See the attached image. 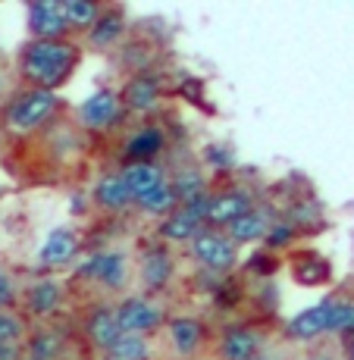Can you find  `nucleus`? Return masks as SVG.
<instances>
[{
    "label": "nucleus",
    "instance_id": "24",
    "mask_svg": "<svg viewBox=\"0 0 354 360\" xmlns=\"http://www.w3.org/2000/svg\"><path fill=\"white\" fill-rule=\"evenodd\" d=\"M138 207H141V213H148V217H170V213L179 210V198H176V191H172V185L166 182L157 191H151L148 198L138 200Z\"/></svg>",
    "mask_w": 354,
    "mask_h": 360
},
{
    "label": "nucleus",
    "instance_id": "36",
    "mask_svg": "<svg viewBox=\"0 0 354 360\" xmlns=\"http://www.w3.org/2000/svg\"><path fill=\"white\" fill-rule=\"evenodd\" d=\"M348 360H354V345H351V348H348Z\"/></svg>",
    "mask_w": 354,
    "mask_h": 360
},
{
    "label": "nucleus",
    "instance_id": "11",
    "mask_svg": "<svg viewBox=\"0 0 354 360\" xmlns=\"http://www.w3.org/2000/svg\"><path fill=\"white\" fill-rule=\"evenodd\" d=\"M120 103L122 101L116 98L113 91H97L82 103L79 116L88 129H107V126H113L116 116H120Z\"/></svg>",
    "mask_w": 354,
    "mask_h": 360
},
{
    "label": "nucleus",
    "instance_id": "9",
    "mask_svg": "<svg viewBox=\"0 0 354 360\" xmlns=\"http://www.w3.org/2000/svg\"><path fill=\"white\" fill-rule=\"evenodd\" d=\"M85 332H88L94 348H101V351H110L122 335H126L120 326V316H116V307L91 310V316H88V323H85Z\"/></svg>",
    "mask_w": 354,
    "mask_h": 360
},
{
    "label": "nucleus",
    "instance_id": "1",
    "mask_svg": "<svg viewBox=\"0 0 354 360\" xmlns=\"http://www.w3.org/2000/svg\"><path fill=\"white\" fill-rule=\"evenodd\" d=\"M75 60H79V51L66 41H32L23 51V75L34 88L53 91L69 79Z\"/></svg>",
    "mask_w": 354,
    "mask_h": 360
},
{
    "label": "nucleus",
    "instance_id": "12",
    "mask_svg": "<svg viewBox=\"0 0 354 360\" xmlns=\"http://www.w3.org/2000/svg\"><path fill=\"white\" fill-rule=\"evenodd\" d=\"M122 179H126V185H129L132 198H135V204L141 198H148L151 191H157L160 185L170 182V179H166V172L157 163H129L126 169H122Z\"/></svg>",
    "mask_w": 354,
    "mask_h": 360
},
{
    "label": "nucleus",
    "instance_id": "25",
    "mask_svg": "<svg viewBox=\"0 0 354 360\" xmlns=\"http://www.w3.org/2000/svg\"><path fill=\"white\" fill-rule=\"evenodd\" d=\"M329 263L314 257V254H308V257H301L295 263V279L301 282V285H323L326 279H329Z\"/></svg>",
    "mask_w": 354,
    "mask_h": 360
},
{
    "label": "nucleus",
    "instance_id": "30",
    "mask_svg": "<svg viewBox=\"0 0 354 360\" xmlns=\"http://www.w3.org/2000/svg\"><path fill=\"white\" fill-rule=\"evenodd\" d=\"M23 338V320L10 310H0V342H19Z\"/></svg>",
    "mask_w": 354,
    "mask_h": 360
},
{
    "label": "nucleus",
    "instance_id": "19",
    "mask_svg": "<svg viewBox=\"0 0 354 360\" xmlns=\"http://www.w3.org/2000/svg\"><path fill=\"white\" fill-rule=\"evenodd\" d=\"M60 301H63V288H60V282H53V279L34 282V285L29 288V297H25L29 310L38 314V316H51L53 310L60 307Z\"/></svg>",
    "mask_w": 354,
    "mask_h": 360
},
{
    "label": "nucleus",
    "instance_id": "38",
    "mask_svg": "<svg viewBox=\"0 0 354 360\" xmlns=\"http://www.w3.org/2000/svg\"><path fill=\"white\" fill-rule=\"evenodd\" d=\"M107 360H113V357H107Z\"/></svg>",
    "mask_w": 354,
    "mask_h": 360
},
{
    "label": "nucleus",
    "instance_id": "31",
    "mask_svg": "<svg viewBox=\"0 0 354 360\" xmlns=\"http://www.w3.org/2000/svg\"><path fill=\"white\" fill-rule=\"evenodd\" d=\"M291 235H295V229H291L289 223H273V229L267 232V248H286L291 241Z\"/></svg>",
    "mask_w": 354,
    "mask_h": 360
},
{
    "label": "nucleus",
    "instance_id": "35",
    "mask_svg": "<svg viewBox=\"0 0 354 360\" xmlns=\"http://www.w3.org/2000/svg\"><path fill=\"white\" fill-rule=\"evenodd\" d=\"M345 338H348V342H351V345H354V326H351V329H348V335H345Z\"/></svg>",
    "mask_w": 354,
    "mask_h": 360
},
{
    "label": "nucleus",
    "instance_id": "20",
    "mask_svg": "<svg viewBox=\"0 0 354 360\" xmlns=\"http://www.w3.org/2000/svg\"><path fill=\"white\" fill-rule=\"evenodd\" d=\"M170 276H172V260L166 257L163 251H151L144 254L141 260V285L148 292H160V288L170 285Z\"/></svg>",
    "mask_w": 354,
    "mask_h": 360
},
{
    "label": "nucleus",
    "instance_id": "37",
    "mask_svg": "<svg viewBox=\"0 0 354 360\" xmlns=\"http://www.w3.org/2000/svg\"><path fill=\"white\" fill-rule=\"evenodd\" d=\"M254 360H267V357H254Z\"/></svg>",
    "mask_w": 354,
    "mask_h": 360
},
{
    "label": "nucleus",
    "instance_id": "16",
    "mask_svg": "<svg viewBox=\"0 0 354 360\" xmlns=\"http://www.w3.org/2000/svg\"><path fill=\"white\" fill-rule=\"evenodd\" d=\"M201 219L194 217V213L189 210V207H179L176 213H170V217L163 219V226H160V235L166 241H172V245H182V241H194L201 232Z\"/></svg>",
    "mask_w": 354,
    "mask_h": 360
},
{
    "label": "nucleus",
    "instance_id": "27",
    "mask_svg": "<svg viewBox=\"0 0 354 360\" xmlns=\"http://www.w3.org/2000/svg\"><path fill=\"white\" fill-rule=\"evenodd\" d=\"M63 354V342L53 332H38L29 338V360H60Z\"/></svg>",
    "mask_w": 354,
    "mask_h": 360
},
{
    "label": "nucleus",
    "instance_id": "33",
    "mask_svg": "<svg viewBox=\"0 0 354 360\" xmlns=\"http://www.w3.org/2000/svg\"><path fill=\"white\" fill-rule=\"evenodd\" d=\"M0 360H19V342H0Z\"/></svg>",
    "mask_w": 354,
    "mask_h": 360
},
{
    "label": "nucleus",
    "instance_id": "28",
    "mask_svg": "<svg viewBox=\"0 0 354 360\" xmlns=\"http://www.w3.org/2000/svg\"><path fill=\"white\" fill-rule=\"evenodd\" d=\"M170 185H172V191H176L179 204H189V200L201 198V195H207L204 176H201V172H194V169L179 172V176H176V182H170Z\"/></svg>",
    "mask_w": 354,
    "mask_h": 360
},
{
    "label": "nucleus",
    "instance_id": "13",
    "mask_svg": "<svg viewBox=\"0 0 354 360\" xmlns=\"http://www.w3.org/2000/svg\"><path fill=\"white\" fill-rule=\"evenodd\" d=\"M260 357V335L248 326L229 329L220 342V360H254Z\"/></svg>",
    "mask_w": 354,
    "mask_h": 360
},
{
    "label": "nucleus",
    "instance_id": "15",
    "mask_svg": "<svg viewBox=\"0 0 354 360\" xmlns=\"http://www.w3.org/2000/svg\"><path fill=\"white\" fill-rule=\"evenodd\" d=\"M251 195L248 191H226V195H213V207H210V223L213 226H232L235 219H241L245 213H251Z\"/></svg>",
    "mask_w": 354,
    "mask_h": 360
},
{
    "label": "nucleus",
    "instance_id": "21",
    "mask_svg": "<svg viewBox=\"0 0 354 360\" xmlns=\"http://www.w3.org/2000/svg\"><path fill=\"white\" fill-rule=\"evenodd\" d=\"M163 150L160 129H141L126 141V157L132 163H151Z\"/></svg>",
    "mask_w": 354,
    "mask_h": 360
},
{
    "label": "nucleus",
    "instance_id": "23",
    "mask_svg": "<svg viewBox=\"0 0 354 360\" xmlns=\"http://www.w3.org/2000/svg\"><path fill=\"white\" fill-rule=\"evenodd\" d=\"M63 16L69 29H94V22L103 16L101 6L91 4V0H66L63 4Z\"/></svg>",
    "mask_w": 354,
    "mask_h": 360
},
{
    "label": "nucleus",
    "instance_id": "26",
    "mask_svg": "<svg viewBox=\"0 0 354 360\" xmlns=\"http://www.w3.org/2000/svg\"><path fill=\"white\" fill-rule=\"evenodd\" d=\"M107 357L113 360H148L151 357V348H148V338L144 335H122L113 348L107 351Z\"/></svg>",
    "mask_w": 354,
    "mask_h": 360
},
{
    "label": "nucleus",
    "instance_id": "34",
    "mask_svg": "<svg viewBox=\"0 0 354 360\" xmlns=\"http://www.w3.org/2000/svg\"><path fill=\"white\" fill-rule=\"evenodd\" d=\"M308 360H332L329 354H314V357H308Z\"/></svg>",
    "mask_w": 354,
    "mask_h": 360
},
{
    "label": "nucleus",
    "instance_id": "4",
    "mask_svg": "<svg viewBox=\"0 0 354 360\" xmlns=\"http://www.w3.org/2000/svg\"><path fill=\"white\" fill-rule=\"evenodd\" d=\"M191 254H194V260H198L201 266L217 269V273L232 269L235 257H239V254H235V241L232 238H226V235H220V232H207V229L191 241Z\"/></svg>",
    "mask_w": 354,
    "mask_h": 360
},
{
    "label": "nucleus",
    "instance_id": "14",
    "mask_svg": "<svg viewBox=\"0 0 354 360\" xmlns=\"http://www.w3.org/2000/svg\"><path fill=\"white\" fill-rule=\"evenodd\" d=\"M94 204L103 207V210H126L129 204H135V198H132L126 179H122V172H110V176H101L94 185Z\"/></svg>",
    "mask_w": 354,
    "mask_h": 360
},
{
    "label": "nucleus",
    "instance_id": "17",
    "mask_svg": "<svg viewBox=\"0 0 354 360\" xmlns=\"http://www.w3.org/2000/svg\"><path fill=\"white\" fill-rule=\"evenodd\" d=\"M201 338H204V329H201V323L194 316H176V320H170V342L179 357H191L198 351Z\"/></svg>",
    "mask_w": 354,
    "mask_h": 360
},
{
    "label": "nucleus",
    "instance_id": "29",
    "mask_svg": "<svg viewBox=\"0 0 354 360\" xmlns=\"http://www.w3.org/2000/svg\"><path fill=\"white\" fill-rule=\"evenodd\" d=\"M351 326H354V301L336 297V304H332V320H329V335H348Z\"/></svg>",
    "mask_w": 354,
    "mask_h": 360
},
{
    "label": "nucleus",
    "instance_id": "22",
    "mask_svg": "<svg viewBox=\"0 0 354 360\" xmlns=\"http://www.w3.org/2000/svg\"><path fill=\"white\" fill-rule=\"evenodd\" d=\"M122 29H126V19H122V13L120 10H107L94 22V29L88 32V44H91L94 51L116 44V41H120V34H122Z\"/></svg>",
    "mask_w": 354,
    "mask_h": 360
},
{
    "label": "nucleus",
    "instance_id": "7",
    "mask_svg": "<svg viewBox=\"0 0 354 360\" xmlns=\"http://www.w3.org/2000/svg\"><path fill=\"white\" fill-rule=\"evenodd\" d=\"M82 273L91 276V279H97L103 288H110V292H120V288L126 285V279H129V263H126L122 254L103 251V254H94V257L85 263V269H82Z\"/></svg>",
    "mask_w": 354,
    "mask_h": 360
},
{
    "label": "nucleus",
    "instance_id": "6",
    "mask_svg": "<svg viewBox=\"0 0 354 360\" xmlns=\"http://www.w3.org/2000/svg\"><path fill=\"white\" fill-rule=\"evenodd\" d=\"M332 304H336V297H332V301L314 304V307H308V310H301V314L289 323V329H286L289 338H295V342H314V338H320V335H329Z\"/></svg>",
    "mask_w": 354,
    "mask_h": 360
},
{
    "label": "nucleus",
    "instance_id": "8",
    "mask_svg": "<svg viewBox=\"0 0 354 360\" xmlns=\"http://www.w3.org/2000/svg\"><path fill=\"white\" fill-rule=\"evenodd\" d=\"M75 251H79V238H75V232H69V229H53V232L44 238V245H41L38 263H41L44 269H60V266H66V263H72Z\"/></svg>",
    "mask_w": 354,
    "mask_h": 360
},
{
    "label": "nucleus",
    "instance_id": "10",
    "mask_svg": "<svg viewBox=\"0 0 354 360\" xmlns=\"http://www.w3.org/2000/svg\"><path fill=\"white\" fill-rule=\"evenodd\" d=\"M160 101V79L157 75H135L122 88V103L132 113H151Z\"/></svg>",
    "mask_w": 354,
    "mask_h": 360
},
{
    "label": "nucleus",
    "instance_id": "2",
    "mask_svg": "<svg viewBox=\"0 0 354 360\" xmlns=\"http://www.w3.org/2000/svg\"><path fill=\"white\" fill-rule=\"evenodd\" d=\"M53 110H57V94L53 91H44V88L23 91L10 103V110H6V129L16 131V135L34 131L38 126H44Z\"/></svg>",
    "mask_w": 354,
    "mask_h": 360
},
{
    "label": "nucleus",
    "instance_id": "5",
    "mask_svg": "<svg viewBox=\"0 0 354 360\" xmlns=\"http://www.w3.org/2000/svg\"><path fill=\"white\" fill-rule=\"evenodd\" d=\"M29 32L34 34V41H63V34L69 32L63 4H57V0H38V4H32Z\"/></svg>",
    "mask_w": 354,
    "mask_h": 360
},
{
    "label": "nucleus",
    "instance_id": "3",
    "mask_svg": "<svg viewBox=\"0 0 354 360\" xmlns=\"http://www.w3.org/2000/svg\"><path fill=\"white\" fill-rule=\"evenodd\" d=\"M116 316H120V326L129 335H151L163 326V310L154 301H144V297H126V301L116 304Z\"/></svg>",
    "mask_w": 354,
    "mask_h": 360
},
{
    "label": "nucleus",
    "instance_id": "32",
    "mask_svg": "<svg viewBox=\"0 0 354 360\" xmlns=\"http://www.w3.org/2000/svg\"><path fill=\"white\" fill-rule=\"evenodd\" d=\"M13 297H16V288H13V279L0 269V310H6L13 304Z\"/></svg>",
    "mask_w": 354,
    "mask_h": 360
},
{
    "label": "nucleus",
    "instance_id": "18",
    "mask_svg": "<svg viewBox=\"0 0 354 360\" xmlns=\"http://www.w3.org/2000/svg\"><path fill=\"white\" fill-rule=\"evenodd\" d=\"M270 229H273V223H270L260 210H251V213H245L241 219H235V223L229 226V238H232L235 245H254V241L267 238Z\"/></svg>",
    "mask_w": 354,
    "mask_h": 360
}]
</instances>
